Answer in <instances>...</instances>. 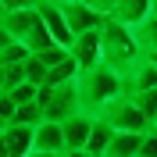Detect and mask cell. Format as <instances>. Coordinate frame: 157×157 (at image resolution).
I'll return each instance as SVG.
<instances>
[{
    "label": "cell",
    "mask_w": 157,
    "mask_h": 157,
    "mask_svg": "<svg viewBox=\"0 0 157 157\" xmlns=\"http://www.w3.org/2000/svg\"><path fill=\"white\" fill-rule=\"evenodd\" d=\"M78 97H82V111L93 118H100L111 104L125 97V75H118L114 68L100 64V68L78 75Z\"/></svg>",
    "instance_id": "cell-1"
},
{
    "label": "cell",
    "mask_w": 157,
    "mask_h": 157,
    "mask_svg": "<svg viewBox=\"0 0 157 157\" xmlns=\"http://www.w3.org/2000/svg\"><path fill=\"white\" fill-rule=\"evenodd\" d=\"M143 47H139V39L132 29H125V25H118V21H107L104 25V64L107 68H114L118 75H132V71L143 64Z\"/></svg>",
    "instance_id": "cell-2"
},
{
    "label": "cell",
    "mask_w": 157,
    "mask_h": 157,
    "mask_svg": "<svg viewBox=\"0 0 157 157\" xmlns=\"http://www.w3.org/2000/svg\"><path fill=\"white\" fill-rule=\"evenodd\" d=\"M36 104H43L47 121H54V125H64V121H71V118L86 114V111H82V97H78V78L68 82V86H57V89L39 86Z\"/></svg>",
    "instance_id": "cell-3"
},
{
    "label": "cell",
    "mask_w": 157,
    "mask_h": 157,
    "mask_svg": "<svg viewBox=\"0 0 157 157\" xmlns=\"http://www.w3.org/2000/svg\"><path fill=\"white\" fill-rule=\"evenodd\" d=\"M4 4V14H0V29L7 32L14 43H25L29 32L39 25V11L36 4H18V0H0Z\"/></svg>",
    "instance_id": "cell-4"
},
{
    "label": "cell",
    "mask_w": 157,
    "mask_h": 157,
    "mask_svg": "<svg viewBox=\"0 0 157 157\" xmlns=\"http://www.w3.org/2000/svg\"><path fill=\"white\" fill-rule=\"evenodd\" d=\"M57 4H61V14H64V21H68V29H71L75 39L86 36V32H100L107 25V18L97 14L89 0H57Z\"/></svg>",
    "instance_id": "cell-5"
},
{
    "label": "cell",
    "mask_w": 157,
    "mask_h": 157,
    "mask_svg": "<svg viewBox=\"0 0 157 157\" xmlns=\"http://www.w3.org/2000/svg\"><path fill=\"white\" fill-rule=\"evenodd\" d=\"M100 118H104V121H107L114 132H132V136H147L150 128H154L147 118L139 114V107H136V104H132L128 97H121L118 104H111V107L104 111Z\"/></svg>",
    "instance_id": "cell-6"
},
{
    "label": "cell",
    "mask_w": 157,
    "mask_h": 157,
    "mask_svg": "<svg viewBox=\"0 0 157 157\" xmlns=\"http://www.w3.org/2000/svg\"><path fill=\"white\" fill-rule=\"evenodd\" d=\"M71 61L78 64V75H86V71L100 68L104 64V29L100 32H86V36H78L71 43Z\"/></svg>",
    "instance_id": "cell-7"
},
{
    "label": "cell",
    "mask_w": 157,
    "mask_h": 157,
    "mask_svg": "<svg viewBox=\"0 0 157 157\" xmlns=\"http://www.w3.org/2000/svg\"><path fill=\"white\" fill-rule=\"evenodd\" d=\"M36 11H39V18H43V25H47V32L54 36V43L64 47V50H71L75 36H71L68 21H64V14H61V4H57V0H39Z\"/></svg>",
    "instance_id": "cell-8"
},
{
    "label": "cell",
    "mask_w": 157,
    "mask_h": 157,
    "mask_svg": "<svg viewBox=\"0 0 157 157\" xmlns=\"http://www.w3.org/2000/svg\"><path fill=\"white\" fill-rule=\"evenodd\" d=\"M150 14H154V0H114V7H111V21H118V25H125L132 32Z\"/></svg>",
    "instance_id": "cell-9"
},
{
    "label": "cell",
    "mask_w": 157,
    "mask_h": 157,
    "mask_svg": "<svg viewBox=\"0 0 157 157\" xmlns=\"http://www.w3.org/2000/svg\"><path fill=\"white\" fill-rule=\"evenodd\" d=\"M32 136H36V128L7 125L4 139H0V157H29L32 154Z\"/></svg>",
    "instance_id": "cell-10"
},
{
    "label": "cell",
    "mask_w": 157,
    "mask_h": 157,
    "mask_svg": "<svg viewBox=\"0 0 157 157\" xmlns=\"http://www.w3.org/2000/svg\"><path fill=\"white\" fill-rule=\"evenodd\" d=\"M93 125H97V118L93 114H78V118H71V121H64V147H68V154L71 150H86L89 147V136H93Z\"/></svg>",
    "instance_id": "cell-11"
},
{
    "label": "cell",
    "mask_w": 157,
    "mask_h": 157,
    "mask_svg": "<svg viewBox=\"0 0 157 157\" xmlns=\"http://www.w3.org/2000/svg\"><path fill=\"white\" fill-rule=\"evenodd\" d=\"M32 150H39V154H68V147H64V128L54 125V121H43L36 128V136H32Z\"/></svg>",
    "instance_id": "cell-12"
},
{
    "label": "cell",
    "mask_w": 157,
    "mask_h": 157,
    "mask_svg": "<svg viewBox=\"0 0 157 157\" xmlns=\"http://www.w3.org/2000/svg\"><path fill=\"white\" fill-rule=\"evenodd\" d=\"M150 89H157V61H154V57H143V64L125 78V97L150 93Z\"/></svg>",
    "instance_id": "cell-13"
},
{
    "label": "cell",
    "mask_w": 157,
    "mask_h": 157,
    "mask_svg": "<svg viewBox=\"0 0 157 157\" xmlns=\"http://www.w3.org/2000/svg\"><path fill=\"white\" fill-rule=\"evenodd\" d=\"M143 150V136H132V132H114L107 147V157H139Z\"/></svg>",
    "instance_id": "cell-14"
},
{
    "label": "cell",
    "mask_w": 157,
    "mask_h": 157,
    "mask_svg": "<svg viewBox=\"0 0 157 157\" xmlns=\"http://www.w3.org/2000/svg\"><path fill=\"white\" fill-rule=\"evenodd\" d=\"M111 139H114V128H111L107 121H104V118H97V125H93V136H89V147H86V154H89V157H107Z\"/></svg>",
    "instance_id": "cell-15"
},
{
    "label": "cell",
    "mask_w": 157,
    "mask_h": 157,
    "mask_svg": "<svg viewBox=\"0 0 157 157\" xmlns=\"http://www.w3.org/2000/svg\"><path fill=\"white\" fill-rule=\"evenodd\" d=\"M136 39H139V47H143L147 57H157V14H150V18L136 29Z\"/></svg>",
    "instance_id": "cell-16"
},
{
    "label": "cell",
    "mask_w": 157,
    "mask_h": 157,
    "mask_svg": "<svg viewBox=\"0 0 157 157\" xmlns=\"http://www.w3.org/2000/svg\"><path fill=\"white\" fill-rule=\"evenodd\" d=\"M128 100H132V104L139 107V114L157 128V89H150V93H136V97H128Z\"/></svg>",
    "instance_id": "cell-17"
},
{
    "label": "cell",
    "mask_w": 157,
    "mask_h": 157,
    "mask_svg": "<svg viewBox=\"0 0 157 157\" xmlns=\"http://www.w3.org/2000/svg\"><path fill=\"white\" fill-rule=\"evenodd\" d=\"M47 75H50V68L39 57H29V61H25V82H32V86H47Z\"/></svg>",
    "instance_id": "cell-18"
},
{
    "label": "cell",
    "mask_w": 157,
    "mask_h": 157,
    "mask_svg": "<svg viewBox=\"0 0 157 157\" xmlns=\"http://www.w3.org/2000/svg\"><path fill=\"white\" fill-rule=\"evenodd\" d=\"M139 157H157V128H150L147 136H143V150Z\"/></svg>",
    "instance_id": "cell-19"
},
{
    "label": "cell",
    "mask_w": 157,
    "mask_h": 157,
    "mask_svg": "<svg viewBox=\"0 0 157 157\" xmlns=\"http://www.w3.org/2000/svg\"><path fill=\"white\" fill-rule=\"evenodd\" d=\"M29 157H64V154H39V150H32Z\"/></svg>",
    "instance_id": "cell-20"
},
{
    "label": "cell",
    "mask_w": 157,
    "mask_h": 157,
    "mask_svg": "<svg viewBox=\"0 0 157 157\" xmlns=\"http://www.w3.org/2000/svg\"><path fill=\"white\" fill-rule=\"evenodd\" d=\"M64 157H89L86 150H71V154H64Z\"/></svg>",
    "instance_id": "cell-21"
},
{
    "label": "cell",
    "mask_w": 157,
    "mask_h": 157,
    "mask_svg": "<svg viewBox=\"0 0 157 157\" xmlns=\"http://www.w3.org/2000/svg\"><path fill=\"white\" fill-rule=\"evenodd\" d=\"M0 14H4V4H0Z\"/></svg>",
    "instance_id": "cell-22"
},
{
    "label": "cell",
    "mask_w": 157,
    "mask_h": 157,
    "mask_svg": "<svg viewBox=\"0 0 157 157\" xmlns=\"http://www.w3.org/2000/svg\"><path fill=\"white\" fill-rule=\"evenodd\" d=\"M154 61H157V57H154Z\"/></svg>",
    "instance_id": "cell-23"
}]
</instances>
